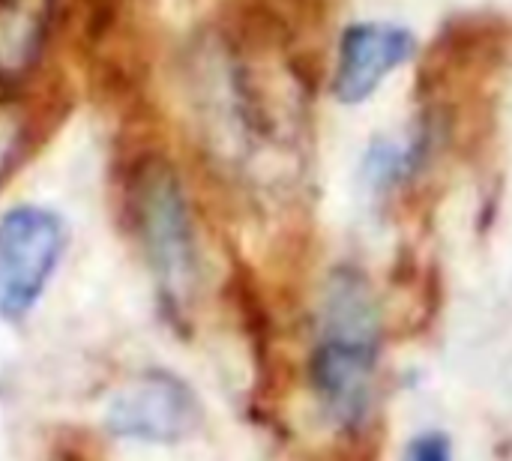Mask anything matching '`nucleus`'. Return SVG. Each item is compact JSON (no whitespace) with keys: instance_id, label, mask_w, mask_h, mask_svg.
Instances as JSON below:
<instances>
[{"instance_id":"nucleus-7","label":"nucleus","mask_w":512,"mask_h":461,"mask_svg":"<svg viewBox=\"0 0 512 461\" xmlns=\"http://www.w3.org/2000/svg\"><path fill=\"white\" fill-rule=\"evenodd\" d=\"M21 153V120L9 111H0V180L12 171Z\"/></svg>"},{"instance_id":"nucleus-8","label":"nucleus","mask_w":512,"mask_h":461,"mask_svg":"<svg viewBox=\"0 0 512 461\" xmlns=\"http://www.w3.org/2000/svg\"><path fill=\"white\" fill-rule=\"evenodd\" d=\"M405 461H453L450 438L441 432H426V435L414 438Z\"/></svg>"},{"instance_id":"nucleus-4","label":"nucleus","mask_w":512,"mask_h":461,"mask_svg":"<svg viewBox=\"0 0 512 461\" xmlns=\"http://www.w3.org/2000/svg\"><path fill=\"white\" fill-rule=\"evenodd\" d=\"M201 426V402L171 372H141L123 384L105 411V429L120 441L180 444Z\"/></svg>"},{"instance_id":"nucleus-2","label":"nucleus","mask_w":512,"mask_h":461,"mask_svg":"<svg viewBox=\"0 0 512 461\" xmlns=\"http://www.w3.org/2000/svg\"><path fill=\"white\" fill-rule=\"evenodd\" d=\"M135 213L162 300L171 309H186L198 276L195 234L183 189L168 168H150L138 180Z\"/></svg>"},{"instance_id":"nucleus-5","label":"nucleus","mask_w":512,"mask_h":461,"mask_svg":"<svg viewBox=\"0 0 512 461\" xmlns=\"http://www.w3.org/2000/svg\"><path fill=\"white\" fill-rule=\"evenodd\" d=\"M417 39L408 27L390 21H363L345 30L333 69V96L345 105L366 102L381 81L408 63Z\"/></svg>"},{"instance_id":"nucleus-3","label":"nucleus","mask_w":512,"mask_h":461,"mask_svg":"<svg viewBox=\"0 0 512 461\" xmlns=\"http://www.w3.org/2000/svg\"><path fill=\"white\" fill-rule=\"evenodd\" d=\"M66 249V225L54 210L24 204L0 219V321H24L42 300Z\"/></svg>"},{"instance_id":"nucleus-6","label":"nucleus","mask_w":512,"mask_h":461,"mask_svg":"<svg viewBox=\"0 0 512 461\" xmlns=\"http://www.w3.org/2000/svg\"><path fill=\"white\" fill-rule=\"evenodd\" d=\"M417 156H420L417 141H384L381 138L366 153L363 174L372 189H390L417 168Z\"/></svg>"},{"instance_id":"nucleus-1","label":"nucleus","mask_w":512,"mask_h":461,"mask_svg":"<svg viewBox=\"0 0 512 461\" xmlns=\"http://www.w3.org/2000/svg\"><path fill=\"white\" fill-rule=\"evenodd\" d=\"M381 321L363 276L342 270L330 279L321 303L312 381L324 411L339 426H357L375 396Z\"/></svg>"}]
</instances>
